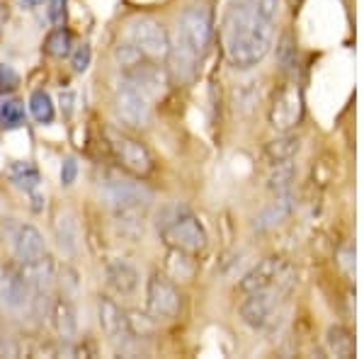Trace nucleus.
I'll use <instances>...</instances> for the list:
<instances>
[{
    "mask_svg": "<svg viewBox=\"0 0 364 359\" xmlns=\"http://www.w3.org/2000/svg\"><path fill=\"white\" fill-rule=\"evenodd\" d=\"M279 0H236L224 15L221 42L228 63L252 68L267 56L274 42Z\"/></svg>",
    "mask_w": 364,
    "mask_h": 359,
    "instance_id": "nucleus-1",
    "label": "nucleus"
},
{
    "mask_svg": "<svg viewBox=\"0 0 364 359\" xmlns=\"http://www.w3.org/2000/svg\"><path fill=\"white\" fill-rule=\"evenodd\" d=\"M211 27H214V17L207 5H187L180 13L178 39H175V49L170 46L168 56H173V68L182 80H190L195 75L197 61L211 42Z\"/></svg>",
    "mask_w": 364,
    "mask_h": 359,
    "instance_id": "nucleus-2",
    "label": "nucleus"
},
{
    "mask_svg": "<svg viewBox=\"0 0 364 359\" xmlns=\"http://www.w3.org/2000/svg\"><path fill=\"white\" fill-rule=\"evenodd\" d=\"M158 233L166 240L170 248L182 250V252H195L204 250L207 245V231L197 221V216L190 214V209H185L182 204H170L158 211Z\"/></svg>",
    "mask_w": 364,
    "mask_h": 359,
    "instance_id": "nucleus-3",
    "label": "nucleus"
},
{
    "mask_svg": "<svg viewBox=\"0 0 364 359\" xmlns=\"http://www.w3.org/2000/svg\"><path fill=\"white\" fill-rule=\"evenodd\" d=\"M100 197L117 214H139L149 209L154 202V192L144 182H134L124 178H107L100 185Z\"/></svg>",
    "mask_w": 364,
    "mask_h": 359,
    "instance_id": "nucleus-4",
    "label": "nucleus"
},
{
    "mask_svg": "<svg viewBox=\"0 0 364 359\" xmlns=\"http://www.w3.org/2000/svg\"><path fill=\"white\" fill-rule=\"evenodd\" d=\"M289 291L291 284H277L269 286V289L245 294V299L240 301V318H243V323L255 328V331H265L269 323L277 318L279 304L284 301V296Z\"/></svg>",
    "mask_w": 364,
    "mask_h": 359,
    "instance_id": "nucleus-5",
    "label": "nucleus"
},
{
    "mask_svg": "<svg viewBox=\"0 0 364 359\" xmlns=\"http://www.w3.org/2000/svg\"><path fill=\"white\" fill-rule=\"evenodd\" d=\"M129 44H134L136 49L151 61H163L170 54V37L163 29L161 22H156L154 17H136L129 22L127 27Z\"/></svg>",
    "mask_w": 364,
    "mask_h": 359,
    "instance_id": "nucleus-6",
    "label": "nucleus"
},
{
    "mask_svg": "<svg viewBox=\"0 0 364 359\" xmlns=\"http://www.w3.org/2000/svg\"><path fill=\"white\" fill-rule=\"evenodd\" d=\"M107 141H109V151H112L114 161L124 170H129L132 175L146 178V175L154 173V156H151V151L146 149L139 139L109 129Z\"/></svg>",
    "mask_w": 364,
    "mask_h": 359,
    "instance_id": "nucleus-7",
    "label": "nucleus"
},
{
    "mask_svg": "<svg viewBox=\"0 0 364 359\" xmlns=\"http://www.w3.org/2000/svg\"><path fill=\"white\" fill-rule=\"evenodd\" d=\"M114 107L119 119L134 129H146L151 124V119H154L151 97L141 87L129 83L124 78H122V83L114 92Z\"/></svg>",
    "mask_w": 364,
    "mask_h": 359,
    "instance_id": "nucleus-8",
    "label": "nucleus"
},
{
    "mask_svg": "<svg viewBox=\"0 0 364 359\" xmlns=\"http://www.w3.org/2000/svg\"><path fill=\"white\" fill-rule=\"evenodd\" d=\"M294 282H296L294 269H291L289 262L282 260V257H265V260L257 262L255 267L240 279L238 289L243 294H250V291L269 289V286H277V284L294 286Z\"/></svg>",
    "mask_w": 364,
    "mask_h": 359,
    "instance_id": "nucleus-9",
    "label": "nucleus"
},
{
    "mask_svg": "<svg viewBox=\"0 0 364 359\" xmlns=\"http://www.w3.org/2000/svg\"><path fill=\"white\" fill-rule=\"evenodd\" d=\"M146 309L156 321H170L180 314L182 296L166 274H151L149 286H146Z\"/></svg>",
    "mask_w": 364,
    "mask_h": 359,
    "instance_id": "nucleus-10",
    "label": "nucleus"
},
{
    "mask_svg": "<svg viewBox=\"0 0 364 359\" xmlns=\"http://www.w3.org/2000/svg\"><path fill=\"white\" fill-rule=\"evenodd\" d=\"M304 117V97L299 85H284L274 95V102L269 107V124L279 132L294 129Z\"/></svg>",
    "mask_w": 364,
    "mask_h": 359,
    "instance_id": "nucleus-11",
    "label": "nucleus"
},
{
    "mask_svg": "<svg viewBox=\"0 0 364 359\" xmlns=\"http://www.w3.org/2000/svg\"><path fill=\"white\" fill-rule=\"evenodd\" d=\"M97 316H100V328L105 331L112 343L122 345V350H124L127 345H132L134 335L129 331V318H127V311L119 309V304H114L109 296H100L97 301Z\"/></svg>",
    "mask_w": 364,
    "mask_h": 359,
    "instance_id": "nucleus-12",
    "label": "nucleus"
},
{
    "mask_svg": "<svg viewBox=\"0 0 364 359\" xmlns=\"http://www.w3.org/2000/svg\"><path fill=\"white\" fill-rule=\"evenodd\" d=\"M122 78L129 80V83H134L136 87H141L149 97L161 95V92L168 87L166 70H163L161 66H156V63L146 56L139 58V61L132 63V66L122 68Z\"/></svg>",
    "mask_w": 364,
    "mask_h": 359,
    "instance_id": "nucleus-13",
    "label": "nucleus"
},
{
    "mask_svg": "<svg viewBox=\"0 0 364 359\" xmlns=\"http://www.w3.org/2000/svg\"><path fill=\"white\" fill-rule=\"evenodd\" d=\"M32 301H34V294L27 277L22 272H15V269H5L0 274V304L5 309L22 314V311L32 309Z\"/></svg>",
    "mask_w": 364,
    "mask_h": 359,
    "instance_id": "nucleus-14",
    "label": "nucleus"
},
{
    "mask_svg": "<svg viewBox=\"0 0 364 359\" xmlns=\"http://www.w3.org/2000/svg\"><path fill=\"white\" fill-rule=\"evenodd\" d=\"M13 255L22 267L42 260V257L46 255L44 235L39 233L34 226H29V223H25V226H17L15 233H13Z\"/></svg>",
    "mask_w": 364,
    "mask_h": 359,
    "instance_id": "nucleus-15",
    "label": "nucleus"
},
{
    "mask_svg": "<svg viewBox=\"0 0 364 359\" xmlns=\"http://www.w3.org/2000/svg\"><path fill=\"white\" fill-rule=\"evenodd\" d=\"M105 279L112 291L132 296L139 286V269L127 260H109L105 264Z\"/></svg>",
    "mask_w": 364,
    "mask_h": 359,
    "instance_id": "nucleus-16",
    "label": "nucleus"
},
{
    "mask_svg": "<svg viewBox=\"0 0 364 359\" xmlns=\"http://www.w3.org/2000/svg\"><path fill=\"white\" fill-rule=\"evenodd\" d=\"M291 209H294V204H291L289 194H277V199L252 219V228L260 233L272 231V228H277L282 221H287V216L291 214Z\"/></svg>",
    "mask_w": 364,
    "mask_h": 359,
    "instance_id": "nucleus-17",
    "label": "nucleus"
},
{
    "mask_svg": "<svg viewBox=\"0 0 364 359\" xmlns=\"http://www.w3.org/2000/svg\"><path fill=\"white\" fill-rule=\"evenodd\" d=\"M22 274L27 277L34 296H46L49 289H51V284H54V262H51L49 255H44L42 260H37L32 264H25Z\"/></svg>",
    "mask_w": 364,
    "mask_h": 359,
    "instance_id": "nucleus-18",
    "label": "nucleus"
},
{
    "mask_svg": "<svg viewBox=\"0 0 364 359\" xmlns=\"http://www.w3.org/2000/svg\"><path fill=\"white\" fill-rule=\"evenodd\" d=\"M51 321L61 340H73L78 335V318H75V309L66 299H58L51 306Z\"/></svg>",
    "mask_w": 364,
    "mask_h": 359,
    "instance_id": "nucleus-19",
    "label": "nucleus"
},
{
    "mask_svg": "<svg viewBox=\"0 0 364 359\" xmlns=\"http://www.w3.org/2000/svg\"><path fill=\"white\" fill-rule=\"evenodd\" d=\"M54 235L61 252H66V255H75L78 252L80 233H78V223H75L70 214H58V219L54 223Z\"/></svg>",
    "mask_w": 364,
    "mask_h": 359,
    "instance_id": "nucleus-20",
    "label": "nucleus"
},
{
    "mask_svg": "<svg viewBox=\"0 0 364 359\" xmlns=\"http://www.w3.org/2000/svg\"><path fill=\"white\" fill-rule=\"evenodd\" d=\"M326 345H328V352H331L333 357H355V340H352V335L345 331L343 326H331L326 333Z\"/></svg>",
    "mask_w": 364,
    "mask_h": 359,
    "instance_id": "nucleus-21",
    "label": "nucleus"
},
{
    "mask_svg": "<svg viewBox=\"0 0 364 359\" xmlns=\"http://www.w3.org/2000/svg\"><path fill=\"white\" fill-rule=\"evenodd\" d=\"M299 149H301V141L296 136H277L274 141H269L267 149H265V156L269 158V163H284V161H291L296 156Z\"/></svg>",
    "mask_w": 364,
    "mask_h": 359,
    "instance_id": "nucleus-22",
    "label": "nucleus"
},
{
    "mask_svg": "<svg viewBox=\"0 0 364 359\" xmlns=\"http://www.w3.org/2000/svg\"><path fill=\"white\" fill-rule=\"evenodd\" d=\"M8 178L15 182L17 187H22L25 192H34L39 187V170L29 161H17L8 168Z\"/></svg>",
    "mask_w": 364,
    "mask_h": 359,
    "instance_id": "nucleus-23",
    "label": "nucleus"
},
{
    "mask_svg": "<svg viewBox=\"0 0 364 359\" xmlns=\"http://www.w3.org/2000/svg\"><path fill=\"white\" fill-rule=\"evenodd\" d=\"M294 182V163L284 161V163H272V170L267 175V187L277 194H287L289 185Z\"/></svg>",
    "mask_w": 364,
    "mask_h": 359,
    "instance_id": "nucleus-24",
    "label": "nucleus"
},
{
    "mask_svg": "<svg viewBox=\"0 0 364 359\" xmlns=\"http://www.w3.org/2000/svg\"><path fill=\"white\" fill-rule=\"evenodd\" d=\"M29 112H32V117L39 124H51L56 117V109H54V102H51L49 92L34 90L32 95H29Z\"/></svg>",
    "mask_w": 364,
    "mask_h": 359,
    "instance_id": "nucleus-25",
    "label": "nucleus"
},
{
    "mask_svg": "<svg viewBox=\"0 0 364 359\" xmlns=\"http://www.w3.org/2000/svg\"><path fill=\"white\" fill-rule=\"evenodd\" d=\"M73 51V39H70V32L63 27L54 29V32L46 37V54L54 58H66Z\"/></svg>",
    "mask_w": 364,
    "mask_h": 359,
    "instance_id": "nucleus-26",
    "label": "nucleus"
},
{
    "mask_svg": "<svg viewBox=\"0 0 364 359\" xmlns=\"http://www.w3.org/2000/svg\"><path fill=\"white\" fill-rule=\"evenodd\" d=\"M168 269H170V274H173L175 279H192V274H195V264H192V260H190V252L170 248Z\"/></svg>",
    "mask_w": 364,
    "mask_h": 359,
    "instance_id": "nucleus-27",
    "label": "nucleus"
},
{
    "mask_svg": "<svg viewBox=\"0 0 364 359\" xmlns=\"http://www.w3.org/2000/svg\"><path fill=\"white\" fill-rule=\"evenodd\" d=\"M129 318V331L134 338H151L156 333V318L151 314H141V311H132L127 314Z\"/></svg>",
    "mask_w": 364,
    "mask_h": 359,
    "instance_id": "nucleus-28",
    "label": "nucleus"
},
{
    "mask_svg": "<svg viewBox=\"0 0 364 359\" xmlns=\"http://www.w3.org/2000/svg\"><path fill=\"white\" fill-rule=\"evenodd\" d=\"M25 124V107L17 100H8L0 107V127L3 129H17Z\"/></svg>",
    "mask_w": 364,
    "mask_h": 359,
    "instance_id": "nucleus-29",
    "label": "nucleus"
},
{
    "mask_svg": "<svg viewBox=\"0 0 364 359\" xmlns=\"http://www.w3.org/2000/svg\"><path fill=\"white\" fill-rule=\"evenodd\" d=\"M90 61H92V51L87 44H80L70 51V66H73L75 73H85L90 68Z\"/></svg>",
    "mask_w": 364,
    "mask_h": 359,
    "instance_id": "nucleus-30",
    "label": "nucleus"
},
{
    "mask_svg": "<svg viewBox=\"0 0 364 359\" xmlns=\"http://www.w3.org/2000/svg\"><path fill=\"white\" fill-rule=\"evenodd\" d=\"M78 178V161L73 156H68L66 161L61 163V185L63 187H70Z\"/></svg>",
    "mask_w": 364,
    "mask_h": 359,
    "instance_id": "nucleus-31",
    "label": "nucleus"
},
{
    "mask_svg": "<svg viewBox=\"0 0 364 359\" xmlns=\"http://www.w3.org/2000/svg\"><path fill=\"white\" fill-rule=\"evenodd\" d=\"M17 83H20V75L15 73L10 66H5V63H0V92H10L15 90Z\"/></svg>",
    "mask_w": 364,
    "mask_h": 359,
    "instance_id": "nucleus-32",
    "label": "nucleus"
},
{
    "mask_svg": "<svg viewBox=\"0 0 364 359\" xmlns=\"http://www.w3.org/2000/svg\"><path fill=\"white\" fill-rule=\"evenodd\" d=\"M66 3L68 0H49V20L54 22V25H61L63 17H66Z\"/></svg>",
    "mask_w": 364,
    "mask_h": 359,
    "instance_id": "nucleus-33",
    "label": "nucleus"
},
{
    "mask_svg": "<svg viewBox=\"0 0 364 359\" xmlns=\"http://www.w3.org/2000/svg\"><path fill=\"white\" fill-rule=\"evenodd\" d=\"M338 262H340V267H343L348 274H355V248H352V245H348V248L340 250Z\"/></svg>",
    "mask_w": 364,
    "mask_h": 359,
    "instance_id": "nucleus-34",
    "label": "nucleus"
},
{
    "mask_svg": "<svg viewBox=\"0 0 364 359\" xmlns=\"http://www.w3.org/2000/svg\"><path fill=\"white\" fill-rule=\"evenodd\" d=\"M22 3H25L27 8H37V5H42V0H22Z\"/></svg>",
    "mask_w": 364,
    "mask_h": 359,
    "instance_id": "nucleus-35",
    "label": "nucleus"
}]
</instances>
